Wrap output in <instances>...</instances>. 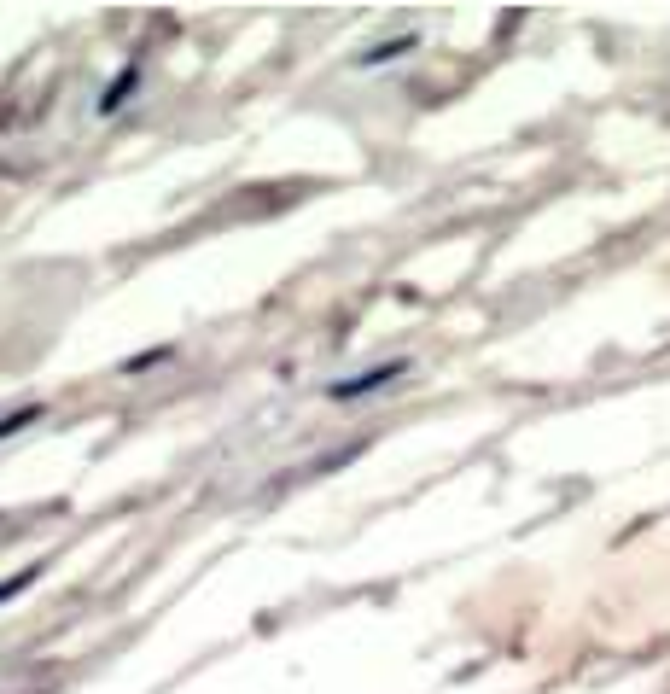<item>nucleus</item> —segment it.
Instances as JSON below:
<instances>
[{
  "mask_svg": "<svg viewBox=\"0 0 670 694\" xmlns=\"http://www.w3.org/2000/svg\"><path fill=\"white\" fill-rule=\"evenodd\" d=\"M397 374H402V362H385V368H373V374H356V380L333 385V403H344V397H362V391H379V385L397 380Z\"/></svg>",
  "mask_w": 670,
  "mask_h": 694,
  "instance_id": "obj_1",
  "label": "nucleus"
}]
</instances>
